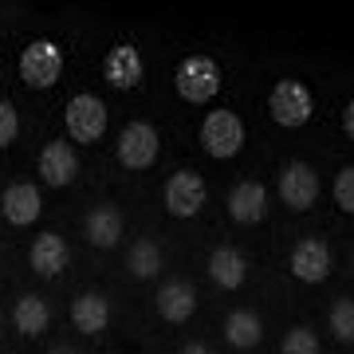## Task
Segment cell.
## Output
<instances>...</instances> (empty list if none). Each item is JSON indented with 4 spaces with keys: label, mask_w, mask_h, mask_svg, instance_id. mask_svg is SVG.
I'll return each mask as SVG.
<instances>
[{
    "label": "cell",
    "mask_w": 354,
    "mask_h": 354,
    "mask_svg": "<svg viewBox=\"0 0 354 354\" xmlns=\"http://www.w3.org/2000/svg\"><path fill=\"white\" fill-rule=\"evenodd\" d=\"M228 216L236 221V225H260L268 216V185L264 181H236L232 193H228Z\"/></svg>",
    "instance_id": "14"
},
{
    "label": "cell",
    "mask_w": 354,
    "mask_h": 354,
    "mask_svg": "<svg viewBox=\"0 0 354 354\" xmlns=\"http://www.w3.org/2000/svg\"><path fill=\"white\" fill-rule=\"evenodd\" d=\"M16 134H20V114H16V106L8 99H0V150L12 146Z\"/></svg>",
    "instance_id": "25"
},
{
    "label": "cell",
    "mask_w": 354,
    "mask_h": 354,
    "mask_svg": "<svg viewBox=\"0 0 354 354\" xmlns=\"http://www.w3.org/2000/svg\"><path fill=\"white\" fill-rule=\"evenodd\" d=\"M165 213L177 216V221H189V216L201 213V205L209 201V185L197 169H177V174L165 177V189H162Z\"/></svg>",
    "instance_id": "6"
},
{
    "label": "cell",
    "mask_w": 354,
    "mask_h": 354,
    "mask_svg": "<svg viewBox=\"0 0 354 354\" xmlns=\"http://www.w3.org/2000/svg\"><path fill=\"white\" fill-rule=\"evenodd\" d=\"M12 327L24 335V339H39L44 330L51 327V307L44 295H20L12 307Z\"/></svg>",
    "instance_id": "20"
},
{
    "label": "cell",
    "mask_w": 354,
    "mask_h": 354,
    "mask_svg": "<svg viewBox=\"0 0 354 354\" xmlns=\"http://www.w3.org/2000/svg\"><path fill=\"white\" fill-rule=\"evenodd\" d=\"M153 307H158V315L165 323L181 327L197 311V288H193L189 279H165L162 288H158V295H153Z\"/></svg>",
    "instance_id": "11"
},
{
    "label": "cell",
    "mask_w": 354,
    "mask_h": 354,
    "mask_svg": "<svg viewBox=\"0 0 354 354\" xmlns=\"http://www.w3.org/2000/svg\"><path fill=\"white\" fill-rule=\"evenodd\" d=\"M342 130H346V138L354 142V99L342 106Z\"/></svg>",
    "instance_id": "26"
},
{
    "label": "cell",
    "mask_w": 354,
    "mask_h": 354,
    "mask_svg": "<svg viewBox=\"0 0 354 354\" xmlns=\"http://www.w3.org/2000/svg\"><path fill=\"white\" fill-rule=\"evenodd\" d=\"M319 189H323V181H319L311 162H299V158L283 162V169H279V201L288 205V209L307 213L319 201Z\"/></svg>",
    "instance_id": "8"
},
{
    "label": "cell",
    "mask_w": 354,
    "mask_h": 354,
    "mask_svg": "<svg viewBox=\"0 0 354 354\" xmlns=\"http://www.w3.org/2000/svg\"><path fill=\"white\" fill-rule=\"evenodd\" d=\"M28 264H32L36 276L51 279L71 264V248H67V241L59 232H39L36 241H32V248H28Z\"/></svg>",
    "instance_id": "16"
},
{
    "label": "cell",
    "mask_w": 354,
    "mask_h": 354,
    "mask_svg": "<svg viewBox=\"0 0 354 354\" xmlns=\"http://www.w3.org/2000/svg\"><path fill=\"white\" fill-rule=\"evenodd\" d=\"M158 153H162V134H158V127L142 122V118L122 127V134H118V162L127 165V169H134V174L150 169L158 162Z\"/></svg>",
    "instance_id": "7"
},
{
    "label": "cell",
    "mask_w": 354,
    "mask_h": 354,
    "mask_svg": "<svg viewBox=\"0 0 354 354\" xmlns=\"http://www.w3.org/2000/svg\"><path fill=\"white\" fill-rule=\"evenodd\" d=\"M71 323H75L79 335H102V330L111 327V299L102 295V291H83L71 299Z\"/></svg>",
    "instance_id": "18"
},
{
    "label": "cell",
    "mask_w": 354,
    "mask_h": 354,
    "mask_svg": "<svg viewBox=\"0 0 354 354\" xmlns=\"http://www.w3.org/2000/svg\"><path fill=\"white\" fill-rule=\"evenodd\" d=\"M244 118L236 111H209L201 122V146L209 158H216V162H232L236 153L244 150Z\"/></svg>",
    "instance_id": "4"
},
{
    "label": "cell",
    "mask_w": 354,
    "mask_h": 354,
    "mask_svg": "<svg viewBox=\"0 0 354 354\" xmlns=\"http://www.w3.org/2000/svg\"><path fill=\"white\" fill-rule=\"evenodd\" d=\"M39 177H44V185H55V189H64L79 177V153L71 142L55 138L48 142L44 150H39Z\"/></svg>",
    "instance_id": "12"
},
{
    "label": "cell",
    "mask_w": 354,
    "mask_h": 354,
    "mask_svg": "<svg viewBox=\"0 0 354 354\" xmlns=\"http://www.w3.org/2000/svg\"><path fill=\"white\" fill-rule=\"evenodd\" d=\"M162 268H165V256H162V248H158V241L142 236V241L130 244L127 272H130L134 279H158V276H162Z\"/></svg>",
    "instance_id": "21"
},
{
    "label": "cell",
    "mask_w": 354,
    "mask_h": 354,
    "mask_svg": "<svg viewBox=\"0 0 354 354\" xmlns=\"http://www.w3.org/2000/svg\"><path fill=\"white\" fill-rule=\"evenodd\" d=\"M327 327L339 342H354V299H335V304H330Z\"/></svg>",
    "instance_id": "22"
},
{
    "label": "cell",
    "mask_w": 354,
    "mask_h": 354,
    "mask_svg": "<svg viewBox=\"0 0 354 354\" xmlns=\"http://www.w3.org/2000/svg\"><path fill=\"white\" fill-rule=\"evenodd\" d=\"M106 122H111V111L99 95L91 91H79L71 95L64 106V127H67V138L71 142H83V146H95V142L106 134Z\"/></svg>",
    "instance_id": "3"
},
{
    "label": "cell",
    "mask_w": 354,
    "mask_h": 354,
    "mask_svg": "<svg viewBox=\"0 0 354 354\" xmlns=\"http://www.w3.org/2000/svg\"><path fill=\"white\" fill-rule=\"evenodd\" d=\"M48 354H75V351H67V346H51Z\"/></svg>",
    "instance_id": "28"
},
{
    "label": "cell",
    "mask_w": 354,
    "mask_h": 354,
    "mask_svg": "<svg viewBox=\"0 0 354 354\" xmlns=\"http://www.w3.org/2000/svg\"><path fill=\"white\" fill-rule=\"evenodd\" d=\"M209 279H213L221 291H241L244 279H248V256L232 244H221L209 252Z\"/></svg>",
    "instance_id": "17"
},
{
    "label": "cell",
    "mask_w": 354,
    "mask_h": 354,
    "mask_svg": "<svg viewBox=\"0 0 354 354\" xmlns=\"http://www.w3.org/2000/svg\"><path fill=\"white\" fill-rule=\"evenodd\" d=\"M142 75H146V59H142L138 44L122 39V44H114V48L102 55V79H106L111 87L134 91L142 83Z\"/></svg>",
    "instance_id": "10"
},
{
    "label": "cell",
    "mask_w": 354,
    "mask_h": 354,
    "mask_svg": "<svg viewBox=\"0 0 354 354\" xmlns=\"http://www.w3.org/2000/svg\"><path fill=\"white\" fill-rule=\"evenodd\" d=\"M83 232H87L91 248H114L127 232V221H122V209L118 205H95L87 216H83Z\"/></svg>",
    "instance_id": "15"
},
{
    "label": "cell",
    "mask_w": 354,
    "mask_h": 354,
    "mask_svg": "<svg viewBox=\"0 0 354 354\" xmlns=\"http://www.w3.org/2000/svg\"><path fill=\"white\" fill-rule=\"evenodd\" d=\"M268 111L283 130H304L315 118V91L304 79H279L268 91Z\"/></svg>",
    "instance_id": "2"
},
{
    "label": "cell",
    "mask_w": 354,
    "mask_h": 354,
    "mask_svg": "<svg viewBox=\"0 0 354 354\" xmlns=\"http://www.w3.org/2000/svg\"><path fill=\"white\" fill-rule=\"evenodd\" d=\"M221 83H225V71H221V64H216L213 55H205V51L185 55L174 71V87L189 106H209V102L221 95Z\"/></svg>",
    "instance_id": "1"
},
{
    "label": "cell",
    "mask_w": 354,
    "mask_h": 354,
    "mask_svg": "<svg viewBox=\"0 0 354 354\" xmlns=\"http://www.w3.org/2000/svg\"><path fill=\"white\" fill-rule=\"evenodd\" d=\"M181 354H213V346H209V342H201V339H189L185 346H181Z\"/></svg>",
    "instance_id": "27"
},
{
    "label": "cell",
    "mask_w": 354,
    "mask_h": 354,
    "mask_svg": "<svg viewBox=\"0 0 354 354\" xmlns=\"http://www.w3.org/2000/svg\"><path fill=\"white\" fill-rule=\"evenodd\" d=\"M0 213H4V221L12 228H28L44 213V197H39V189L32 181H12L4 189V197H0Z\"/></svg>",
    "instance_id": "13"
},
{
    "label": "cell",
    "mask_w": 354,
    "mask_h": 354,
    "mask_svg": "<svg viewBox=\"0 0 354 354\" xmlns=\"http://www.w3.org/2000/svg\"><path fill=\"white\" fill-rule=\"evenodd\" d=\"M351 268H354V264H351Z\"/></svg>",
    "instance_id": "29"
},
{
    "label": "cell",
    "mask_w": 354,
    "mask_h": 354,
    "mask_svg": "<svg viewBox=\"0 0 354 354\" xmlns=\"http://www.w3.org/2000/svg\"><path fill=\"white\" fill-rule=\"evenodd\" d=\"M330 268H335V256H330V244L323 236H304L288 252V272L299 283H323L330 276Z\"/></svg>",
    "instance_id": "9"
},
{
    "label": "cell",
    "mask_w": 354,
    "mask_h": 354,
    "mask_svg": "<svg viewBox=\"0 0 354 354\" xmlns=\"http://www.w3.org/2000/svg\"><path fill=\"white\" fill-rule=\"evenodd\" d=\"M330 193H335V205H339L342 213H354V162L342 165L339 174H335V185H330Z\"/></svg>",
    "instance_id": "24"
},
{
    "label": "cell",
    "mask_w": 354,
    "mask_h": 354,
    "mask_svg": "<svg viewBox=\"0 0 354 354\" xmlns=\"http://www.w3.org/2000/svg\"><path fill=\"white\" fill-rule=\"evenodd\" d=\"M64 75V48L55 39H32L20 51V79L32 91H48Z\"/></svg>",
    "instance_id": "5"
},
{
    "label": "cell",
    "mask_w": 354,
    "mask_h": 354,
    "mask_svg": "<svg viewBox=\"0 0 354 354\" xmlns=\"http://www.w3.org/2000/svg\"><path fill=\"white\" fill-rule=\"evenodd\" d=\"M279 354H323V342H319V335L311 327H291L288 335H283V342H279Z\"/></svg>",
    "instance_id": "23"
},
{
    "label": "cell",
    "mask_w": 354,
    "mask_h": 354,
    "mask_svg": "<svg viewBox=\"0 0 354 354\" xmlns=\"http://www.w3.org/2000/svg\"><path fill=\"white\" fill-rule=\"evenodd\" d=\"M225 342L228 346H236V351H252L260 346L264 339V319L256 315L252 307H236V311H228L225 315Z\"/></svg>",
    "instance_id": "19"
}]
</instances>
